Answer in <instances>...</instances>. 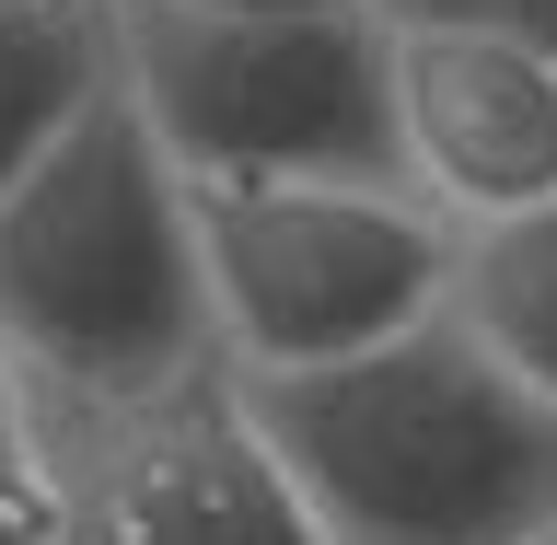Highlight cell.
I'll return each instance as SVG.
<instances>
[{"label": "cell", "instance_id": "1", "mask_svg": "<svg viewBox=\"0 0 557 545\" xmlns=\"http://www.w3.org/2000/svg\"><path fill=\"white\" fill-rule=\"evenodd\" d=\"M233 383L325 545H511L557 511V407L453 313H418L407 337L313 372Z\"/></svg>", "mask_w": 557, "mask_h": 545}, {"label": "cell", "instance_id": "2", "mask_svg": "<svg viewBox=\"0 0 557 545\" xmlns=\"http://www.w3.org/2000/svg\"><path fill=\"white\" fill-rule=\"evenodd\" d=\"M0 348L47 395H151L221 360L186 174L128 82L82 94V116L0 186Z\"/></svg>", "mask_w": 557, "mask_h": 545}, {"label": "cell", "instance_id": "3", "mask_svg": "<svg viewBox=\"0 0 557 545\" xmlns=\"http://www.w3.org/2000/svg\"><path fill=\"white\" fill-rule=\"evenodd\" d=\"M116 82L174 174H325L407 186L383 104V12H186L116 0Z\"/></svg>", "mask_w": 557, "mask_h": 545}, {"label": "cell", "instance_id": "4", "mask_svg": "<svg viewBox=\"0 0 557 545\" xmlns=\"http://www.w3.org/2000/svg\"><path fill=\"white\" fill-rule=\"evenodd\" d=\"M209 325L233 372H313L348 348L407 337L442 313L453 221L407 186H325V174H186Z\"/></svg>", "mask_w": 557, "mask_h": 545}, {"label": "cell", "instance_id": "5", "mask_svg": "<svg viewBox=\"0 0 557 545\" xmlns=\"http://www.w3.org/2000/svg\"><path fill=\"white\" fill-rule=\"evenodd\" d=\"M35 442L59 487V545H325L233 360H198L151 395L35 383Z\"/></svg>", "mask_w": 557, "mask_h": 545}, {"label": "cell", "instance_id": "6", "mask_svg": "<svg viewBox=\"0 0 557 545\" xmlns=\"http://www.w3.org/2000/svg\"><path fill=\"white\" fill-rule=\"evenodd\" d=\"M395 174L442 221L557 198V59L476 24H383Z\"/></svg>", "mask_w": 557, "mask_h": 545}, {"label": "cell", "instance_id": "7", "mask_svg": "<svg viewBox=\"0 0 557 545\" xmlns=\"http://www.w3.org/2000/svg\"><path fill=\"white\" fill-rule=\"evenodd\" d=\"M442 313H453V325H465L511 383H534V395L557 407V198L453 221Z\"/></svg>", "mask_w": 557, "mask_h": 545}, {"label": "cell", "instance_id": "8", "mask_svg": "<svg viewBox=\"0 0 557 545\" xmlns=\"http://www.w3.org/2000/svg\"><path fill=\"white\" fill-rule=\"evenodd\" d=\"M116 82V0H0V186Z\"/></svg>", "mask_w": 557, "mask_h": 545}, {"label": "cell", "instance_id": "9", "mask_svg": "<svg viewBox=\"0 0 557 545\" xmlns=\"http://www.w3.org/2000/svg\"><path fill=\"white\" fill-rule=\"evenodd\" d=\"M0 545H59V487H47V442H35V383L0 348Z\"/></svg>", "mask_w": 557, "mask_h": 545}, {"label": "cell", "instance_id": "10", "mask_svg": "<svg viewBox=\"0 0 557 545\" xmlns=\"http://www.w3.org/2000/svg\"><path fill=\"white\" fill-rule=\"evenodd\" d=\"M383 24H476V35H511L534 59H557V0H372Z\"/></svg>", "mask_w": 557, "mask_h": 545}, {"label": "cell", "instance_id": "11", "mask_svg": "<svg viewBox=\"0 0 557 545\" xmlns=\"http://www.w3.org/2000/svg\"><path fill=\"white\" fill-rule=\"evenodd\" d=\"M186 12H337V0H186Z\"/></svg>", "mask_w": 557, "mask_h": 545}, {"label": "cell", "instance_id": "12", "mask_svg": "<svg viewBox=\"0 0 557 545\" xmlns=\"http://www.w3.org/2000/svg\"><path fill=\"white\" fill-rule=\"evenodd\" d=\"M511 545H557V511H546V522H522V534H511Z\"/></svg>", "mask_w": 557, "mask_h": 545}]
</instances>
